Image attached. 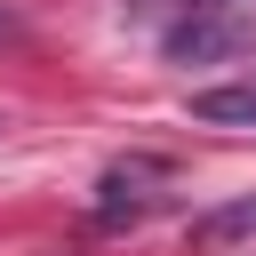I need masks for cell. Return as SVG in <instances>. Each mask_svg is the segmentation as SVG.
Segmentation results:
<instances>
[{
	"label": "cell",
	"mask_w": 256,
	"mask_h": 256,
	"mask_svg": "<svg viewBox=\"0 0 256 256\" xmlns=\"http://www.w3.org/2000/svg\"><path fill=\"white\" fill-rule=\"evenodd\" d=\"M160 176H168L160 160H120V168H104V184H96V224H128V216H144Z\"/></svg>",
	"instance_id": "7a4b0ae2"
},
{
	"label": "cell",
	"mask_w": 256,
	"mask_h": 256,
	"mask_svg": "<svg viewBox=\"0 0 256 256\" xmlns=\"http://www.w3.org/2000/svg\"><path fill=\"white\" fill-rule=\"evenodd\" d=\"M248 232H256V192H240V200L208 208V216L192 224V248H232V240H248Z\"/></svg>",
	"instance_id": "3957f363"
},
{
	"label": "cell",
	"mask_w": 256,
	"mask_h": 256,
	"mask_svg": "<svg viewBox=\"0 0 256 256\" xmlns=\"http://www.w3.org/2000/svg\"><path fill=\"white\" fill-rule=\"evenodd\" d=\"M192 16L168 32L176 64H216V56H248L256 48V0H184Z\"/></svg>",
	"instance_id": "6da1fadb"
},
{
	"label": "cell",
	"mask_w": 256,
	"mask_h": 256,
	"mask_svg": "<svg viewBox=\"0 0 256 256\" xmlns=\"http://www.w3.org/2000/svg\"><path fill=\"white\" fill-rule=\"evenodd\" d=\"M192 120H208V128H256V80H248V88H208V96H192Z\"/></svg>",
	"instance_id": "277c9868"
}]
</instances>
